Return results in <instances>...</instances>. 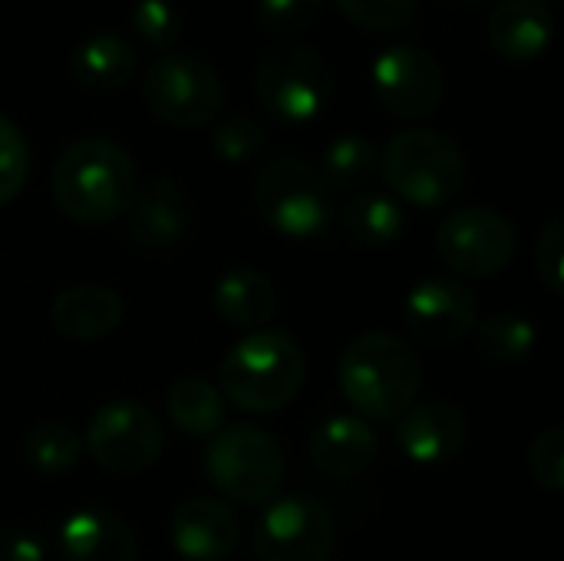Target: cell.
<instances>
[{
	"label": "cell",
	"instance_id": "cell-1",
	"mask_svg": "<svg viewBox=\"0 0 564 561\" xmlns=\"http://www.w3.org/2000/svg\"><path fill=\"white\" fill-rule=\"evenodd\" d=\"M139 172L132 155L102 136L69 142L50 175L56 208L76 225H109L132 205Z\"/></svg>",
	"mask_w": 564,
	"mask_h": 561
},
{
	"label": "cell",
	"instance_id": "cell-2",
	"mask_svg": "<svg viewBox=\"0 0 564 561\" xmlns=\"http://www.w3.org/2000/svg\"><path fill=\"white\" fill-rule=\"evenodd\" d=\"M337 384L344 400L367 423H397L423 390V364L403 337L390 331H367L340 354Z\"/></svg>",
	"mask_w": 564,
	"mask_h": 561
},
{
	"label": "cell",
	"instance_id": "cell-3",
	"mask_svg": "<svg viewBox=\"0 0 564 561\" xmlns=\"http://www.w3.org/2000/svg\"><path fill=\"white\" fill-rule=\"evenodd\" d=\"M307 380L301 344L288 331H251L221 360V397L245 413L284 410Z\"/></svg>",
	"mask_w": 564,
	"mask_h": 561
},
{
	"label": "cell",
	"instance_id": "cell-4",
	"mask_svg": "<svg viewBox=\"0 0 564 561\" xmlns=\"http://www.w3.org/2000/svg\"><path fill=\"white\" fill-rule=\"evenodd\" d=\"M258 218L288 241H314L330 228V188L307 155L284 152L264 162L251 182Z\"/></svg>",
	"mask_w": 564,
	"mask_h": 561
},
{
	"label": "cell",
	"instance_id": "cell-5",
	"mask_svg": "<svg viewBox=\"0 0 564 561\" xmlns=\"http://www.w3.org/2000/svg\"><path fill=\"white\" fill-rule=\"evenodd\" d=\"M380 172L387 185L416 208L449 205L469 179L466 152L456 139L436 129H403L397 132L383 155Z\"/></svg>",
	"mask_w": 564,
	"mask_h": 561
},
{
	"label": "cell",
	"instance_id": "cell-6",
	"mask_svg": "<svg viewBox=\"0 0 564 561\" xmlns=\"http://www.w3.org/2000/svg\"><path fill=\"white\" fill-rule=\"evenodd\" d=\"M254 89L274 122L304 126L330 106L334 69L311 46L278 43L261 56L254 69Z\"/></svg>",
	"mask_w": 564,
	"mask_h": 561
},
{
	"label": "cell",
	"instance_id": "cell-7",
	"mask_svg": "<svg viewBox=\"0 0 564 561\" xmlns=\"http://www.w3.org/2000/svg\"><path fill=\"white\" fill-rule=\"evenodd\" d=\"M205 473L221 496L258 506L268 503L284 483V453L268 430L235 423L212 436L205 450Z\"/></svg>",
	"mask_w": 564,
	"mask_h": 561
},
{
	"label": "cell",
	"instance_id": "cell-8",
	"mask_svg": "<svg viewBox=\"0 0 564 561\" xmlns=\"http://www.w3.org/2000/svg\"><path fill=\"white\" fill-rule=\"evenodd\" d=\"M142 99L162 126L198 129L215 122L221 112L225 83L205 60L188 53H165L145 69Z\"/></svg>",
	"mask_w": 564,
	"mask_h": 561
},
{
	"label": "cell",
	"instance_id": "cell-9",
	"mask_svg": "<svg viewBox=\"0 0 564 561\" xmlns=\"http://www.w3.org/2000/svg\"><path fill=\"white\" fill-rule=\"evenodd\" d=\"M165 433L159 417L135 400L102 403L86 430V450L112 476H139L162 456Z\"/></svg>",
	"mask_w": 564,
	"mask_h": 561
},
{
	"label": "cell",
	"instance_id": "cell-10",
	"mask_svg": "<svg viewBox=\"0 0 564 561\" xmlns=\"http://www.w3.org/2000/svg\"><path fill=\"white\" fill-rule=\"evenodd\" d=\"M251 546L258 561H330L337 526L314 496H284L261 513Z\"/></svg>",
	"mask_w": 564,
	"mask_h": 561
},
{
	"label": "cell",
	"instance_id": "cell-11",
	"mask_svg": "<svg viewBox=\"0 0 564 561\" xmlns=\"http://www.w3.org/2000/svg\"><path fill=\"white\" fill-rule=\"evenodd\" d=\"M519 245L516 225L482 205L449 212L436 228V251L443 265L466 278H492L509 268Z\"/></svg>",
	"mask_w": 564,
	"mask_h": 561
},
{
	"label": "cell",
	"instance_id": "cell-12",
	"mask_svg": "<svg viewBox=\"0 0 564 561\" xmlns=\"http://www.w3.org/2000/svg\"><path fill=\"white\" fill-rule=\"evenodd\" d=\"M373 93L393 119L420 122L443 106L446 76L430 50L393 43L373 60Z\"/></svg>",
	"mask_w": 564,
	"mask_h": 561
},
{
	"label": "cell",
	"instance_id": "cell-13",
	"mask_svg": "<svg viewBox=\"0 0 564 561\" xmlns=\"http://www.w3.org/2000/svg\"><path fill=\"white\" fill-rule=\"evenodd\" d=\"M410 334L430 347H449L473 334L479 321V298L456 278H426L403 301Z\"/></svg>",
	"mask_w": 564,
	"mask_h": 561
},
{
	"label": "cell",
	"instance_id": "cell-14",
	"mask_svg": "<svg viewBox=\"0 0 564 561\" xmlns=\"http://www.w3.org/2000/svg\"><path fill=\"white\" fill-rule=\"evenodd\" d=\"M192 225H195L192 202L169 175L145 179L135 188L132 205L126 208V235L142 251L178 248L192 235Z\"/></svg>",
	"mask_w": 564,
	"mask_h": 561
},
{
	"label": "cell",
	"instance_id": "cell-15",
	"mask_svg": "<svg viewBox=\"0 0 564 561\" xmlns=\"http://www.w3.org/2000/svg\"><path fill=\"white\" fill-rule=\"evenodd\" d=\"M466 413L449 400H416L397 420V443L420 466H443L466 450Z\"/></svg>",
	"mask_w": 564,
	"mask_h": 561
},
{
	"label": "cell",
	"instance_id": "cell-16",
	"mask_svg": "<svg viewBox=\"0 0 564 561\" xmlns=\"http://www.w3.org/2000/svg\"><path fill=\"white\" fill-rule=\"evenodd\" d=\"M169 539L185 561H228L241 546V522L218 499H185L169 522Z\"/></svg>",
	"mask_w": 564,
	"mask_h": 561
},
{
	"label": "cell",
	"instance_id": "cell-17",
	"mask_svg": "<svg viewBox=\"0 0 564 561\" xmlns=\"http://www.w3.org/2000/svg\"><path fill=\"white\" fill-rule=\"evenodd\" d=\"M307 453L321 473L350 479V476H360L370 470V463L380 453V436L364 417L337 413L314 427V433L307 440Z\"/></svg>",
	"mask_w": 564,
	"mask_h": 561
},
{
	"label": "cell",
	"instance_id": "cell-18",
	"mask_svg": "<svg viewBox=\"0 0 564 561\" xmlns=\"http://www.w3.org/2000/svg\"><path fill=\"white\" fill-rule=\"evenodd\" d=\"M63 561H139L132 526L106 509H76L59 526Z\"/></svg>",
	"mask_w": 564,
	"mask_h": 561
},
{
	"label": "cell",
	"instance_id": "cell-19",
	"mask_svg": "<svg viewBox=\"0 0 564 561\" xmlns=\"http://www.w3.org/2000/svg\"><path fill=\"white\" fill-rule=\"evenodd\" d=\"M126 304L119 291L106 284H73L63 288L50 304V324L66 341H102L122 324Z\"/></svg>",
	"mask_w": 564,
	"mask_h": 561
},
{
	"label": "cell",
	"instance_id": "cell-20",
	"mask_svg": "<svg viewBox=\"0 0 564 561\" xmlns=\"http://www.w3.org/2000/svg\"><path fill=\"white\" fill-rule=\"evenodd\" d=\"M489 46L506 60H535L555 36L552 7L542 0H502L486 23Z\"/></svg>",
	"mask_w": 564,
	"mask_h": 561
},
{
	"label": "cell",
	"instance_id": "cell-21",
	"mask_svg": "<svg viewBox=\"0 0 564 561\" xmlns=\"http://www.w3.org/2000/svg\"><path fill=\"white\" fill-rule=\"evenodd\" d=\"M212 308L225 324L251 334L274 321L278 291L254 268H228L225 274H218V281L212 288Z\"/></svg>",
	"mask_w": 564,
	"mask_h": 561
},
{
	"label": "cell",
	"instance_id": "cell-22",
	"mask_svg": "<svg viewBox=\"0 0 564 561\" xmlns=\"http://www.w3.org/2000/svg\"><path fill=\"white\" fill-rule=\"evenodd\" d=\"M139 69V53L116 33H93L69 53V76L89 93H112Z\"/></svg>",
	"mask_w": 564,
	"mask_h": 561
},
{
	"label": "cell",
	"instance_id": "cell-23",
	"mask_svg": "<svg viewBox=\"0 0 564 561\" xmlns=\"http://www.w3.org/2000/svg\"><path fill=\"white\" fill-rule=\"evenodd\" d=\"M340 222H344V235L350 238V245H357L364 251L393 248L406 235V215H403L400 202H393L390 195H380V192L354 195V202H347Z\"/></svg>",
	"mask_w": 564,
	"mask_h": 561
},
{
	"label": "cell",
	"instance_id": "cell-24",
	"mask_svg": "<svg viewBox=\"0 0 564 561\" xmlns=\"http://www.w3.org/2000/svg\"><path fill=\"white\" fill-rule=\"evenodd\" d=\"M169 407V420L178 433L195 436V440H212L221 427H225V400L221 390L215 384H208L205 377L185 374L169 387L165 397Z\"/></svg>",
	"mask_w": 564,
	"mask_h": 561
},
{
	"label": "cell",
	"instance_id": "cell-25",
	"mask_svg": "<svg viewBox=\"0 0 564 561\" xmlns=\"http://www.w3.org/2000/svg\"><path fill=\"white\" fill-rule=\"evenodd\" d=\"M327 188L334 192H360L367 188L377 172H380V152L370 139L364 136H337L330 145H324L321 162H317Z\"/></svg>",
	"mask_w": 564,
	"mask_h": 561
},
{
	"label": "cell",
	"instance_id": "cell-26",
	"mask_svg": "<svg viewBox=\"0 0 564 561\" xmlns=\"http://www.w3.org/2000/svg\"><path fill=\"white\" fill-rule=\"evenodd\" d=\"M473 334H476L479 354L496 367H512L525 360L535 347V324L516 311H496L489 317H479Z\"/></svg>",
	"mask_w": 564,
	"mask_h": 561
},
{
	"label": "cell",
	"instance_id": "cell-27",
	"mask_svg": "<svg viewBox=\"0 0 564 561\" xmlns=\"http://www.w3.org/2000/svg\"><path fill=\"white\" fill-rule=\"evenodd\" d=\"M83 456V440L66 423H40L23 436V463L40 476L69 473Z\"/></svg>",
	"mask_w": 564,
	"mask_h": 561
},
{
	"label": "cell",
	"instance_id": "cell-28",
	"mask_svg": "<svg viewBox=\"0 0 564 561\" xmlns=\"http://www.w3.org/2000/svg\"><path fill=\"white\" fill-rule=\"evenodd\" d=\"M327 0H258V26L281 43L297 40L314 26Z\"/></svg>",
	"mask_w": 564,
	"mask_h": 561
},
{
	"label": "cell",
	"instance_id": "cell-29",
	"mask_svg": "<svg viewBox=\"0 0 564 561\" xmlns=\"http://www.w3.org/2000/svg\"><path fill=\"white\" fill-rule=\"evenodd\" d=\"M268 145V132L258 119L251 116H228L221 119L215 129H212V149L218 159L231 162V165H241V162H251L254 155H261V149Z\"/></svg>",
	"mask_w": 564,
	"mask_h": 561
},
{
	"label": "cell",
	"instance_id": "cell-30",
	"mask_svg": "<svg viewBox=\"0 0 564 561\" xmlns=\"http://www.w3.org/2000/svg\"><path fill=\"white\" fill-rule=\"evenodd\" d=\"M132 30L149 50H172L182 40V13L172 0H139L132 7Z\"/></svg>",
	"mask_w": 564,
	"mask_h": 561
},
{
	"label": "cell",
	"instance_id": "cell-31",
	"mask_svg": "<svg viewBox=\"0 0 564 561\" xmlns=\"http://www.w3.org/2000/svg\"><path fill=\"white\" fill-rule=\"evenodd\" d=\"M334 7L344 13L347 23L367 33H390L413 17L416 0H334Z\"/></svg>",
	"mask_w": 564,
	"mask_h": 561
},
{
	"label": "cell",
	"instance_id": "cell-32",
	"mask_svg": "<svg viewBox=\"0 0 564 561\" xmlns=\"http://www.w3.org/2000/svg\"><path fill=\"white\" fill-rule=\"evenodd\" d=\"M30 175V149L13 119L0 116V205L13 202Z\"/></svg>",
	"mask_w": 564,
	"mask_h": 561
},
{
	"label": "cell",
	"instance_id": "cell-33",
	"mask_svg": "<svg viewBox=\"0 0 564 561\" xmlns=\"http://www.w3.org/2000/svg\"><path fill=\"white\" fill-rule=\"evenodd\" d=\"M529 473L545 493H562L564 489V430L549 427L545 433L535 436L529 446Z\"/></svg>",
	"mask_w": 564,
	"mask_h": 561
},
{
	"label": "cell",
	"instance_id": "cell-34",
	"mask_svg": "<svg viewBox=\"0 0 564 561\" xmlns=\"http://www.w3.org/2000/svg\"><path fill=\"white\" fill-rule=\"evenodd\" d=\"M535 271H539V281L545 284L549 294L562 298L564 291V218L555 215L545 231L539 235V245H535Z\"/></svg>",
	"mask_w": 564,
	"mask_h": 561
},
{
	"label": "cell",
	"instance_id": "cell-35",
	"mask_svg": "<svg viewBox=\"0 0 564 561\" xmlns=\"http://www.w3.org/2000/svg\"><path fill=\"white\" fill-rule=\"evenodd\" d=\"M43 542L26 526H7L0 529V561H43Z\"/></svg>",
	"mask_w": 564,
	"mask_h": 561
},
{
	"label": "cell",
	"instance_id": "cell-36",
	"mask_svg": "<svg viewBox=\"0 0 564 561\" xmlns=\"http://www.w3.org/2000/svg\"><path fill=\"white\" fill-rule=\"evenodd\" d=\"M542 3H558V0H542Z\"/></svg>",
	"mask_w": 564,
	"mask_h": 561
},
{
	"label": "cell",
	"instance_id": "cell-37",
	"mask_svg": "<svg viewBox=\"0 0 564 561\" xmlns=\"http://www.w3.org/2000/svg\"><path fill=\"white\" fill-rule=\"evenodd\" d=\"M473 3H476V0H473Z\"/></svg>",
	"mask_w": 564,
	"mask_h": 561
}]
</instances>
